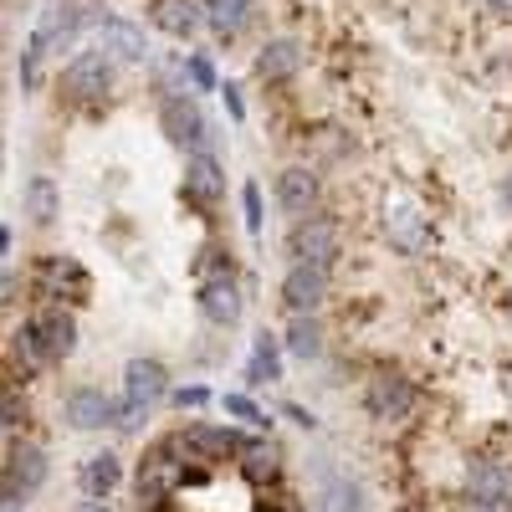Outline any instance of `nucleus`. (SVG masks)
<instances>
[{"label":"nucleus","mask_w":512,"mask_h":512,"mask_svg":"<svg viewBox=\"0 0 512 512\" xmlns=\"http://www.w3.org/2000/svg\"><path fill=\"white\" fill-rule=\"evenodd\" d=\"M185 436H164L144 451L139 461V502L144 507H159L175 487H185Z\"/></svg>","instance_id":"nucleus-2"},{"label":"nucleus","mask_w":512,"mask_h":512,"mask_svg":"<svg viewBox=\"0 0 512 512\" xmlns=\"http://www.w3.org/2000/svg\"><path fill=\"white\" fill-rule=\"evenodd\" d=\"M108 16H103V0H52L47 11H41V21H36V31H31V52H62V47H72L77 41V31L82 26H103Z\"/></svg>","instance_id":"nucleus-1"},{"label":"nucleus","mask_w":512,"mask_h":512,"mask_svg":"<svg viewBox=\"0 0 512 512\" xmlns=\"http://www.w3.org/2000/svg\"><path fill=\"white\" fill-rule=\"evenodd\" d=\"M36 287H41V297H72V303H82L88 297V272L72 256H47L36 267Z\"/></svg>","instance_id":"nucleus-11"},{"label":"nucleus","mask_w":512,"mask_h":512,"mask_svg":"<svg viewBox=\"0 0 512 512\" xmlns=\"http://www.w3.org/2000/svg\"><path fill=\"white\" fill-rule=\"evenodd\" d=\"M277 205L287 210L292 221L313 216V205H318V175H313V169H303V164L282 169V175H277Z\"/></svg>","instance_id":"nucleus-12"},{"label":"nucleus","mask_w":512,"mask_h":512,"mask_svg":"<svg viewBox=\"0 0 512 512\" xmlns=\"http://www.w3.org/2000/svg\"><path fill=\"white\" fill-rule=\"evenodd\" d=\"M180 195L195 205V210H216L226 200V169L216 154H190L185 159V180H180Z\"/></svg>","instance_id":"nucleus-4"},{"label":"nucleus","mask_w":512,"mask_h":512,"mask_svg":"<svg viewBox=\"0 0 512 512\" xmlns=\"http://www.w3.org/2000/svg\"><path fill=\"white\" fill-rule=\"evenodd\" d=\"M108 82H113L108 52H77V57L62 67V93H67V98H103Z\"/></svg>","instance_id":"nucleus-5"},{"label":"nucleus","mask_w":512,"mask_h":512,"mask_svg":"<svg viewBox=\"0 0 512 512\" xmlns=\"http://www.w3.org/2000/svg\"><path fill=\"white\" fill-rule=\"evenodd\" d=\"M328 512H359V487H333Z\"/></svg>","instance_id":"nucleus-32"},{"label":"nucleus","mask_w":512,"mask_h":512,"mask_svg":"<svg viewBox=\"0 0 512 512\" xmlns=\"http://www.w3.org/2000/svg\"><path fill=\"white\" fill-rule=\"evenodd\" d=\"M185 451L195 461H226V456H241L246 441H241V431H231V425H190Z\"/></svg>","instance_id":"nucleus-13"},{"label":"nucleus","mask_w":512,"mask_h":512,"mask_svg":"<svg viewBox=\"0 0 512 512\" xmlns=\"http://www.w3.org/2000/svg\"><path fill=\"white\" fill-rule=\"evenodd\" d=\"M384 236H390V246L405 251V256H420L431 246V226H425V216H415L410 205H395L390 216H384Z\"/></svg>","instance_id":"nucleus-17"},{"label":"nucleus","mask_w":512,"mask_h":512,"mask_svg":"<svg viewBox=\"0 0 512 512\" xmlns=\"http://www.w3.org/2000/svg\"><path fill=\"white\" fill-rule=\"evenodd\" d=\"M282 303L287 313H318L328 303V267H292L282 277Z\"/></svg>","instance_id":"nucleus-8"},{"label":"nucleus","mask_w":512,"mask_h":512,"mask_svg":"<svg viewBox=\"0 0 512 512\" xmlns=\"http://www.w3.org/2000/svg\"><path fill=\"white\" fill-rule=\"evenodd\" d=\"M221 410H226L231 420H241V425H267V410L256 405L251 395H226V400H221Z\"/></svg>","instance_id":"nucleus-28"},{"label":"nucleus","mask_w":512,"mask_h":512,"mask_svg":"<svg viewBox=\"0 0 512 512\" xmlns=\"http://www.w3.org/2000/svg\"><path fill=\"white\" fill-rule=\"evenodd\" d=\"M246 379H251V384H272V379H282V349H277V338H272V333H256L251 359H246Z\"/></svg>","instance_id":"nucleus-23"},{"label":"nucleus","mask_w":512,"mask_h":512,"mask_svg":"<svg viewBox=\"0 0 512 512\" xmlns=\"http://www.w3.org/2000/svg\"><path fill=\"white\" fill-rule=\"evenodd\" d=\"M195 303H200V313H205L210 323H221V328L241 323V292H236L231 277H200Z\"/></svg>","instance_id":"nucleus-14"},{"label":"nucleus","mask_w":512,"mask_h":512,"mask_svg":"<svg viewBox=\"0 0 512 512\" xmlns=\"http://www.w3.org/2000/svg\"><path fill=\"white\" fill-rule=\"evenodd\" d=\"M159 128H164L175 144H190L195 154H200V144L210 139V123L200 118L195 98H185V93H169V98L159 103Z\"/></svg>","instance_id":"nucleus-6"},{"label":"nucleus","mask_w":512,"mask_h":512,"mask_svg":"<svg viewBox=\"0 0 512 512\" xmlns=\"http://www.w3.org/2000/svg\"><path fill=\"white\" fill-rule=\"evenodd\" d=\"M282 344H287L292 359H318V354H323V323H318L313 313H297Z\"/></svg>","instance_id":"nucleus-24"},{"label":"nucleus","mask_w":512,"mask_h":512,"mask_svg":"<svg viewBox=\"0 0 512 512\" xmlns=\"http://www.w3.org/2000/svg\"><path fill=\"white\" fill-rule=\"evenodd\" d=\"M47 472H52V466H47V451H41V446H11L6 451V482L11 487H21L26 497L31 492H41V482H47Z\"/></svg>","instance_id":"nucleus-15"},{"label":"nucleus","mask_w":512,"mask_h":512,"mask_svg":"<svg viewBox=\"0 0 512 512\" xmlns=\"http://www.w3.org/2000/svg\"><path fill=\"white\" fill-rule=\"evenodd\" d=\"M287 415H292V420H297V425H303V431H313V415H308V410H303V405H287Z\"/></svg>","instance_id":"nucleus-35"},{"label":"nucleus","mask_w":512,"mask_h":512,"mask_svg":"<svg viewBox=\"0 0 512 512\" xmlns=\"http://www.w3.org/2000/svg\"><path fill=\"white\" fill-rule=\"evenodd\" d=\"M31 323H36V338H41V349H47L52 364L72 359V349H77V318H72V313L52 308V313H41V318H31Z\"/></svg>","instance_id":"nucleus-16"},{"label":"nucleus","mask_w":512,"mask_h":512,"mask_svg":"<svg viewBox=\"0 0 512 512\" xmlns=\"http://www.w3.org/2000/svg\"><path fill=\"white\" fill-rule=\"evenodd\" d=\"M287 251H292V267H333L338 251H344V236L323 216H303V221H292Z\"/></svg>","instance_id":"nucleus-3"},{"label":"nucleus","mask_w":512,"mask_h":512,"mask_svg":"<svg viewBox=\"0 0 512 512\" xmlns=\"http://www.w3.org/2000/svg\"><path fill=\"white\" fill-rule=\"evenodd\" d=\"M118 405H123V400H113V395L88 390V384H82V390L67 395L62 415H67L72 431H103V425H118Z\"/></svg>","instance_id":"nucleus-7"},{"label":"nucleus","mask_w":512,"mask_h":512,"mask_svg":"<svg viewBox=\"0 0 512 512\" xmlns=\"http://www.w3.org/2000/svg\"><path fill=\"white\" fill-rule=\"evenodd\" d=\"M466 492H472V502L482 512H497L507 502V472L492 461H472V472H466Z\"/></svg>","instance_id":"nucleus-18"},{"label":"nucleus","mask_w":512,"mask_h":512,"mask_svg":"<svg viewBox=\"0 0 512 512\" xmlns=\"http://www.w3.org/2000/svg\"><path fill=\"white\" fill-rule=\"evenodd\" d=\"M492 11H502V16H512V0H487Z\"/></svg>","instance_id":"nucleus-36"},{"label":"nucleus","mask_w":512,"mask_h":512,"mask_svg":"<svg viewBox=\"0 0 512 512\" xmlns=\"http://www.w3.org/2000/svg\"><path fill=\"white\" fill-rule=\"evenodd\" d=\"M149 21H154L159 31H169V36H190V31L205 21V11H200V0H154Z\"/></svg>","instance_id":"nucleus-20"},{"label":"nucleus","mask_w":512,"mask_h":512,"mask_svg":"<svg viewBox=\"0 0 512 512\" xmlns=\"http://www.w3.org/2000/svg\"><path fill=\"white\" fill-rule=\"evenodd\" d=\"M241 210H246V231L262 236V190H256V185L241 190Z\"/></svg>","instance_id":"nucleus-29"},{"label":"nucleus","mask_w":512,"mask_h":512,"mask_svg":"<svg viewBox=\"0 0 512 512\" xmlns=\"http://www.w3.org/2000/svg\"><path fill=\"white\" fill-rule=\"evenodd\" d=\"M221 93H226V108H231V118L241 123V118H246V108H241V93L231 88V82H226V88H221Z\"/></svg>","instance_id":"nucleus-33"},{"label":"nucleus","mask_w":512,"mask_h":512,"mask_svg":"<svg viewBox=\"0 0 512 512\" xmlns=\"http://www.w3.org/2000/svg\"><path fill=\"white\" fill-rule=\"evenodd\" d=\"M175 405L180 410H200V405H210V390L205 384H185V390H175Z\"/></svg>","instance_id":"nucleus-30"},{"label":"nucleus","mask_w":512,"mask_h":512,"mask_svg":"<svg viewBox=\"0 0 512 512\" xmlns=\"http://www.w3.org/2000/svg\"><path fill=\"white\" fill-rule=\"evenodd\" d=\"M169 395V369L159 359H134L123 369V400L139 405V410H154L159 400Z\"/></svg>","instance_id":"nucleus-9"},{"label":"nucleus","mask_w":512,"mask_h":512,"mask_svg":"<svg viewBox=\"0 0 512 512\" xmlns=\"http://www.w3.org/2000/svg\"><path fill=\"white\" fill-rule=\"evenodd\" d=\"M98 31H103V52H113V57H123V62H144L149 47H144V31H139V26H128L123 16H108Z\"/></svg>","instance_id":"nucleus-22"},{"label":"nucleus","mask_w":512,"mask_h":512,"mask_svg":"<svg viewBox=\"0 0 512 512\" xmlns=\"http://www.w3.org/2000/svg\"><path fill=\"white\" fill-rule=\"evenodd\" d=\"M246 11H251V0H205V21L216 26L221 36H231V31H241V21H246Z\"/></svg>","instance_id":"nucleus-26"},{"label":"nucleus","mask_w":512,"mask_h":512,"mask_svg":"<svg viewBox=\"0 0 512 512\" xmlns=\"http://www.w3.org/2000/svg\"><path fill=\"white\" fill-rule=\"evenodd\" d=\"M57 210H62L57 185H52L47 175H31V180H26V216H31L36 226H52V221H57Z\"/></svg>","instance_id":"nucleus-25"},{"label":"nucleus","mask_w":512,"mask_h":512,"mask_svg":"<svg viewBox=\"0 0 512 512\" xmlns=\"http://www.w3.org/2000/svg\"><path fill=\"white\" fill-rule=\"evenodd\" d=\"M118 482H123V461H118L113 451L88 456V461H82V472H77V487L88 492V497H108Z\"/></svg>","instance_id":"nucleus-21"},{"label":"nucleus","mask_w":512,"mask_h":512,"mask_svg":"<svg viewBox=\"0 0 512 512\" xmlns=\"http://www.w3.org/2000/svg\"><path fill=\"white\" fill-rule=\"evenodd\" d=\"M16 420H21V410H16V390H6V431H16Z\"/></svg>","instance_id":"nucleus-34"},{"label":"nucleus","mask_w":512,"mask_h":512,"mask_svg":"<svg viewBox=\"0 0 512 512\" xmlns=\"http://www.w3.org/2000/svg\"><path fill=\"white\" fill-rule=\"evenodd\" d=\"M185 72H190L195 88H205V93L216 88V72H210V62H205V57H190V62H185Z\"/></svg>","instance_id":"nucleus-31"},{"label":"nucleus","mask_w":512,"mask_h":512,"mask_svg":"<svg viewBox=\"0 0 512 512\" xmlns=\"http://www.w3.org/2000/svg\"><path fill=\"white\" fill-rule=\"evenodd\" d=\"M297 67H303V47H297L292 36L267 41L262 57H256V77H262V82H282V77H292Z\"/></svg>","instance_id":"nucleus-19"},{"label":"nucleus","mask_w":512,"mask_h":512,"mask_svg":"<svg viewBox=\"0 0 512 512\" xmlns=\"http://www.w3.org/2000/svg\"><path fill=\"white\" fill-rule=\"evenodd\" d=\"M364 410L374 420H405L415 410V390L410 379H395V374H374L369 390H364Z\"/></svg>","instance_id":"nucleus-10"},{"label":"nucleus","mask_w":512,"mask_h":512,"mask_svg":"<svg viewBox=\"0 0 512 512\" xmlns=\"http://www.w3.org/2000/svg\"><path fill=\"white\" fill-rule=\"evenodd\" d=\"M241 456H246L241 466H246L251 482H272V477H277V451H272V446H246Z\"/></svg>","instance_id":"nucleus-27"}]
</instances>
